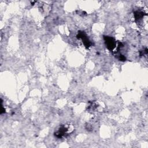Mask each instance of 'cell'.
I'll return each instance as SVG.
<instances>
[{"label": "cell", "mask_w": 148, "mask_h": 148, "mask_svg": "<svg viewBox=\"0 0 148 148\" xmlns=\"http://www.w3.org/2000/svg\"><path fill=\"white\" fill-rule=\"evenodd\" d=\"M104 39L106 43V45L108 49L111 51H112L116 46V42L112 37L105 36H104Z\"/></svg>", "instance_id": "1"}, {"label": "cell", "mask_w": 148, "mask_h": 148, "mask_svg": "<svg viewBox=\"0 0 148 148\" xmlns=\"http://www.w3.org/2000/svg\"><path fill=\"white\" fill-rule=\"evenodd\" d=\"M78 38H80L82 39L83 40V43L84 44V45L87 47H88L91 46V43L90 42V41L88 40V39L87 38V37L86 36V35H85V34L83 32H80L78 34Z\"/></svg>", "instance_id": "2"}]
</instances>
